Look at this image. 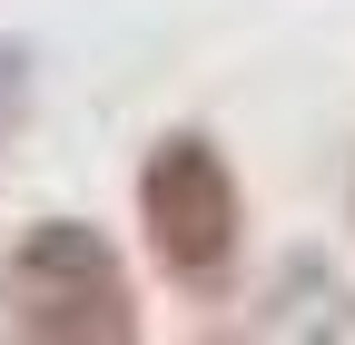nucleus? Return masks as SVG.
<instances>
[{
	"mask_svg": "<svg viewBox=\"0 0 355 345\" xmlns=\"http://www.w3.org/2000/svg\"><path fill=\"white\" fill-rule=\"evenodd\" d=\"M266 335H355V296L326 256H286L277 276H266Z\"/></svg>",
	"mask_w": 355,
	"mask_h": 345,
	"instance_id": "3",
	"label": "nucleus"
},
{
	"mask_svg": "<svg viewBox=\"0 0 355 345\" xmlns=\"http://www.w3.org/2000/svg\"><path fill=\"white\" fill-rule=\"evenodd\" d=\"M0 306H10V335H30V345H128L139 335L128 267L89 218L20 227L10 267H0Z\"/></svg>",
	"mask_w": 355,
	"mask_h": 345,
	"instance_id": "2",
	"label": "nucleus"
},
{
	"mask_svg": "<svg viewBox=\"0 0 355 345\" xmlns=\"http://www.w3.org/2000/svg\"><path fill=\"white\" fill-rule=\"evenodd\" d=\"M139 237L178 296H217L247 256V197L207 128H168L139 158Z\"/></svg>",
	"mask_w": 355,
	"mask_h": 345,
	"instance_id": "1",
	"label": "nucleus"
}]
</instances>
